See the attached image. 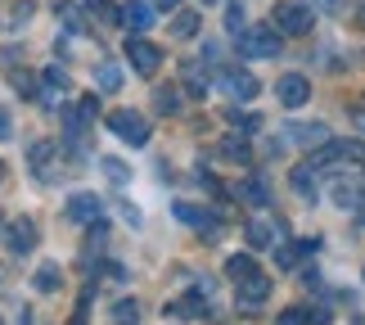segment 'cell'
I'll use <instances>...</instances> for the list:
<instances>
[{"mask_svg":"<svg viewBox=\"0 0 365 325\" xmlns=\"http://www.w3.org/2000/svg\"><path fill=\"white\" fill-rule=\"evenodd\" d=\"M307 167H316V172H339V167H365V140H325Z\"/></svg>","mask_w":365,"mask_h":325,"instance_id":"cell-1","label":"cell"},{"mask_svg":"<svg viewBox=\"0 0 365 325\" xmlns=\"http://www.w3.org/2000/svg\"><path fill=\"white\" fill-rule=\"evenodd\" d=\"M235 41H240L244 59H279V46H284V36H279L271 23H244L240 32H235Z\"/></svg>","mask_w":365,"mask_h":325,"instance_id":"cell-2","label":"cell"},{"mask_svg":"<svg viewBox=\"0 0 365 325\" xmlns=\"http://www.w3.org/2000/svg\"><path fill=\"white\" fill-rule=\"evenodd\" d=\"M271 27L279 36H307L316 27V14L307 9V5H293V0H279L275 14H271Z\"/></svg>","mask_w":365,"mask_h":325,"instance_id":"cell-3","label":"cell"},{"mask_svg":"<svg viewBox=\"0 0 365 325\" xmlns=\"http://www.w3.org/2000/svg\"><path fill=\"white\" fill-rule=\"evenodd\" d=\"M108 131H113L118 140H126V145H149V122H145V113H135V109H113L108 113Z\"/></svg>","mask_w":365,"mask_h":325,"instance_id":"cell-4","label":"cell"},{"mask_svg":"<svg viewBox=\"0 0 365 325\" xmlns=\"http://www.w3.org/2000/svg\"><path fill=\"white\" fill-rule=\"evenodd\" d=\"M217 81H221V91H226V95H235V100H240V104H248V100H257V77H252L248 73V68H221V73H217Z\"/></svg>","mask_w":365,"mask_h":325,"instance_id":"cell-5","label":"cell"},{"mask_svg":"<svg viewBox=\"0 0 365 325\" xmlns=\"http://www.w3.org/2000/svg\"><path fill=\"white\" fill-rule=\"evenodd\" d=\"M126 59H131V68L140 77H153L158 64H163V50L153 46V41H145V36H131V41H126Z\"/></svg>","mask_w":365,"mask_h":325,"instance_id":"cell-6","label":"cell"},{"mask_svg":"<svg viewBox=\"0 0 365 325\" xmlns=\"http://www.w3.org/2000/svg\"><path fill=\"white\" fill-rule=\"evenodd\" d=\"M275 100L284 109H302L307 100H312V81H307L302 73H284L275 81Z\"/></svg>","mask_w":365,"mask_h":325,"instance_id":"cell-7","label":"cell"},{"mask_svg":"<svg viewBox=\"0 0 365 325\" xmlns=\"http://www.w3.org/2000/svg\"><path fill=\"white\" fill-rule=\"evenodd\" d=\"M325 140H329V126H325V122H289V126H284V145L320 149Z\"/></svg>","mask_w":365,"mask_h":325,"instance_id":"cell-8","label":"cell"},{"mask_svg":"<svg viewBox=\"0 0 365 325\" xmlns=\"http://www.w3.org/2000/svg\"><path fill=\"white\" fill-rule=\"evenodd\" d=\"M118 19H122V27L131 36H140V32H149V27H153V5H145V0H126V5L118 9Z\"/></svg>","mask_w":365,"mask_h":325,"instance_id":"cell-9","label":"cell"},{"mask_svg":"<svg viewBox=\"0 0 365 325\" xmlns=\"http://www.w3.org/2000/svg\"><path fill=\"white\" fill-rule=\"evenodd\" d=\"M68 217L81 221V226H95L104 217V199L100 194H73V199H68Z\"/></svg>","mask_w":365,"mask_h":325,"instance_id":"cell-10","label":"cell"},{"mask_svg":"<svg viewBox=\"0 0 365 325\" xmlns=\"http://www.w3.org/2000/svg\"><path fill=\"white\" fill-rule=\"evenodd\" d=\"M5 244H9L14 253H32V249H36V221H32V217H14L9 231H5Z\"/></svg>","mask_w":365,"mask_h":325,"instance_id":"cell-11","label":"cell"},{"mask_svg":"<svg viewBox=\"0 0 365 325\" xmlns=\"http://www.w3.org/2000/svg\"><path fill=\"white\" fill-rule=\"evenodd\" d=\"M244 235H248L252 249H271V244H279V221H271V217H252V221L244 226Z\"/></svg>","mask_w":365,"mask_h":325,"instance_id":"cell-12","label":"cell"},{"mask_svg":"<svg viewBox=\"0 0 365 325\" xmlns=\"http://www.w3.org/2000/svg\"><path fill=\"white\" fill-rule=\"evenodd\" d=\"M235 289H240L244 303H266V299H271V276H266V271H252L244 280H235Z\"/></svg>","mask_w":365,"mask_h":325,"instance_id":"cell-13","label":"cell"},{"mask_svg":"<svg viewBox=\"0 0 365 325\" xmlns=\"http://www.w3.org/2000/svg\"><path fill=\"white\" fill-rule=\"evenodd\" d=\"M180 86H185L190 95H207V86H212V77H207V64L185 59V64H180Z\"/></svg>","mask_w":365,"mask_h":325,"instance_id":"cell-14","label":"cell"},{"mask_svg":"<svg viewBox=\"0 0 365 325\" xmlns=\"http://www.w3.org/2000/svg\"><path fill=\"white\" fill-rule=\"evenodd\" d=\"M68 91H73V86H68V77L59 73V68H50V73H46V77H41V91H36V95H41V100H46L50 109H59Z\"/></svg>","mask_w":365,"mask_h":325,"instance_id":"cell-15","label":"cell"},{"mask_svg":"<svg viewBox=\"0 0 365 325\" xmlns=\"http://www.w3.org/2000/svg\"><path fill=\"white\" fill-rule=\"evenodd\" d=\"M176 217L190 221V226H199V231H207V235H221V221L212 213H203V208H194V204H176Z\"/></svg>","mask_w":365,"mask_h":325,"instance_id":"cell-16","label":"cell"},{"mask_svg":"<svg viewBox=\"0 0 365 325\" xmlns=\"http://www.w3.org/2000/svg\"><path fill=\"white\" fill-rule=\"evenodd\" d=\"M167 312H172V316H207V289L199 285L194 294H185L180 303H172Z\"/></svg>","mask_w":365,"mask_h":325,"instance_id":"cell-17","label":"cell"},{"mask_svg":"<svg viewBox=\"0 0 365 325\" xmlns=\"http://www.w3.org/2000/svg\"><path fill=\"white\" fill-rule=\"evenodd\" d=\"M289 181H293V190H298L307 204H316V190H320V186H316V167H307V163H302V167H293Z\"/></svg>","mask_w":365,"mask_h":325,"instance_id":"cell-18","label":"cell"},{"mask_svg":"<svg viewBox=\"0 0 365 325\" xmlns=\"http://www.w3.org/2000/svg\"><path fill=\"white\" fill-rule=\"evenodd\" d=\"M199 27H203V14H194V9H180L176 19H172V36L190 41V36H199Z\"/></svg>","mask_w":365,"mask_h":325,"instance_id":"cell-19","label":"cell"},{"mask_svg":"<svg viewBox=\"0 0 365 325\" xmlns=\"http://www.w3.org/2000/svg\"><path fill=\"white\" fill-rule=\"evenodd\" d=\"M361 199H365V190H361V181H339V186H334V204L343 208H361Z\"/></svg>","mask_w":365,"mask_h":325,"instance_id":"cell-20","label":"cell"},{"mask_svg":"<svg viewBox=\"0 0 365 325\" xmlns=\"http://www.w3.org/2000/svg\"><path fill=\"white\" fill-rule=\"evenodd\" d=\"M32 285L41 289V294H54L63 285V271H59V262H46V266H36V276H32Z\"/></svg>","mask_w":365,"mask_h":325,"instance_id":"cell-21","label":"cell"},{"mask_svg":"<svg viewBox=\"0 0 365 325\" xmlns=\"http://www.w3.org/2000/svg\"><path fill=\"white\" fill-rule=\"evenodd\" d=\"M240 199H248V204H271V190H266L262 176H248V181H240Z\"/></svg>","mask_w":365,"mask_h":325,"instance_id":"cell-22","label":"cell"},{"mask_svg":"<svg viewBox=\"0 0 365 325\" xmlns=\"http://www.w3.org/2000/svg\"><path fill=\"white\" fill-rule=\"evenodd\" d=\"M9 81H14V91H19V95H23V100H36V91H41V81H36L32 73H27V68H14V73H9Z\"/></svg>","mask_w":365,"mask_h":325,"instance_id":"cell-23","label":"cell"},{"mask_svg":"<svg viewBox=\"0 0 365 325\" xmlns=\"http://www.w3.org/2000/svg\"><path fill=\"white\" fill-rule=\"evenodd\" d=\"M252 271H262V266L252 262V253H235V258L226 262V276H230V280H244V276H252Z\"/></svg>","mask_w":365,"mask_h":325,"instance_id":"cell-24","label":"cell"},{"mask_svg":"<svg viewBox=\"0 0 365 325\" xmlns=\"http://www.w3.org/2000/svg\"><path fill=\"white\" fill-rule=\"evenodd\" d=\"M27 19H32V5H9V9H0V27H23Z\"/></svg>","mask_w":365,"mask_h":325,"instance_id":"cell-25","label":"cell"},{"mask_svg":"<svg viewBox=\"0 0 365 325\" xmlns=\"http://www.w3.org/2000/svg\"><path fill=\"white\" fill-rule=\"evenodd\" d=\"M113 321H118V325H135V321H140V303H135V299H122V303L113 307Z\"/></svg>","mask_w":365,"mask_h":325,"instance_id":"cell-26","label":"cell"},{"mask_svg":"<svg viewBox=\"0 0 365 325\" xmlns=\"http://www.w3.org/2000/svg\"><path fill=\"white\" fill-rule=\"evenodd\" d=\"M153 95H158V100H153V104H158L163 113H176V109H180V91H176V86H158Z\"/></svg>","mask_w":365,"mask_h":325,"instance_id":"cell-27","label":"cell"},{"mask_svg":"<svg viewBox=\"0 0 365 325\" xmlns=\"http://www.w3.org/2000/svg\"><path fill=\"white\" fill-rule=\"evenodd\" d=\"M54 159V145L50 140H41V145H32V167H36V176H46V163Z\"/></svg>","mask_w":365,"mask_h":325,"instance_id":"cell-28","label":"cell"},{"mask_svg":"<svg viewBox=\"0 0 365 325\" xmlns=\"http://www.w3.org/2000/svg\"><path fill=\"white\" fill-rule=\"evenodd\" d=\"M275 325H312V312H307V307H284V312L275 316Z\"/></svg>","mask_w":365,"mask_h":325,"instance_id":"cell-29","label":"cell"},{"mask_svg":"<svg viewBox=\"0 0 365 325\" xmlns=\"http://www.w3.org/2000/svg\"><path fill=\"white\" fill-rule=\"evenodd\" d=\"M95 81H100V91H118V86H122V73H118L113 64H104L100 73H95Z\"/></svg>","mask_w":365,"mask_h":325,"instance_id":"cell-30","label":"cell"},{"mask_svg":"<svg viewBox=\"0 0 365 325\" xmlns=\"http://www.w3.org/2000/svg\"><path fill=\"white\" fill-rule=\"evenodd\" d=\"M100 167H104V176L113 181V186H122V181H126V163H122V159H104Z\"/></svg>","mask_w":365,"mask_h":325,"instance_id":"cell-31","label":"cell"},{"mask_svg":"<svg viewBox=\"0 0 365 325\" xmlns=\"http://www.w3.org/2000/svg\"><path fill=\"white\" fill-rule=\"evenodd\" d=\"M226 27H230V36L244 27V5H240V0H230V9H226Z\"/></svg>","mask_w":365,"mask_h":325,"instance_id":"cell-32","label":"cell"},{"mask_svg":"<svg viewBox=\"0 0 365 325\" xmlns=\"http://www.w3.org/2000/svg\"><path fill=\"white\" fill-rule=\"evenodd\" d=\"M59 19H63V27H68V32H81V27H86V23H81V14H77L73 5H63V9H59Z\"/></svg>","mask_w":365,"mask_h":325,"instance_id":"cell-33","label":"cell"},{"mask_svg":"<svg viewBox=\"0 0 365 325\" xmlns=\"http://www.w3.org/2000/svg\"><path fill=\"white\" fill-rule=\"evenodd\" d=\"M14 136V118H9V109H0V140H9Z\"/></svg>","mask_w":365,"mask_h":325,"instance_id":"cell-34","label":"cell"},{"mask_svg":"<svg viewBox=\"0 0 365 325\" xmlns=\"http://www.w3.org/2000/svg\"><path fill=\"white\" fill-rule=\"evenodd\" d=\"M352 126H356V131H365V104L352 109Z\"/></svg>","mask_w":365,"mask_h":325,"instance_id":"cell-35","label":"cell"},{"mask_svg":"<svg viewBox=\"0 0 365 325\" xmlns=\"http://www.w3.org/2000/svg\"><path fill=\"white\" fill-rule=\"evenodd\" d=\"M312 5H316V9H339L343 0H312Z\"/></svg>","mask_w":365,"mask_h":325,"instance_id":"cell-36","label":"cell"},{"mask_svg":"<svg viewBox=\"0 0 365 325\" xmlns=\"http://www.w3.org/2000/svg\"><path fill=\"white\" fill-rule=\"evenodd\" d=\"M158 5H163V9H176V5H180V0H158Z\"/></svg>","mask_w":365,"mask_h":325,"instance_id":"cell-37","label":"cell"},{"mask_svg":"<svg viewBox=\"0 0 365 325\" xmlns=\"http://www.w3.org/2000/svg\"><path fill=\"white\" fill-rule=\"evenodd\" d=\"M203 5H212V0H203Z\"/></svg>","mask_w":365,"mask_h":325,"instance_id":"cell-38","label":"cell"}]
</instances>
